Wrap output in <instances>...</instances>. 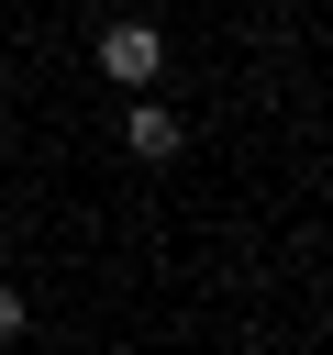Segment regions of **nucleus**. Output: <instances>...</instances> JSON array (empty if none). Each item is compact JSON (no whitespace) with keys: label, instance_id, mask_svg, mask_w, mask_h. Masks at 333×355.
<instances>
[{"label":"nucleus","instance_id":"obj_1","mask_svg":"<svg viewBox=\"0 0 333 355\" xmlns=\"http://www.w3.org/2000/svg\"><path fill=\"white\" fill-rule=\"evenodd\" d=\"M89 67H100L111 89H155V78H166V22H144V11L100 22V33H89Z\"/></svg>","mask_w":333,"mask_h":355},{"label":"nucleus","instance_id":"obj_2","mask_svg":"<svg viewBox=\"0 0 333 355\" xmlns=\"http://www.w3.org/2000/svg\"><path fill=\"white\" fill-rule=\"evenodd\" d=\"M178 144H189V111L133 89V100H122V155H133V166H178Z\"/></svg>","mask_w":333,"mask_h":355},{"label":"nucleus","instance_id":"obj_3","mask_svg":"<svg viewBox=\"0 0 333 355\" xmlns=\"http://www.w3.org/2000/svg\"><path fill=\"white\" fill-rule=\"evenodd\" d=\"M22 322H33V300H22V277H0V355L22 344Z\"/></svg>","mask_w":333,"mask_h":355}]
</instances>
